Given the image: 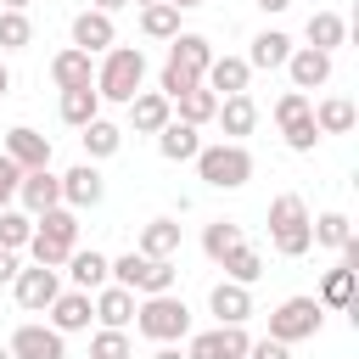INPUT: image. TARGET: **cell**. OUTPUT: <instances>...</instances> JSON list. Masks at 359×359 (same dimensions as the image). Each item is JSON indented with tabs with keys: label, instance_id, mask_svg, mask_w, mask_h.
<instances>
[{
	"label": "cell",
	"instance_id": "obj_50",
	"mask_svg": "<svg viewBox=\"0 0 359 359\" xmlns=\"http://www.w3.org/2000/svg\"><path fill=\"white\" fill-rule=\"evenodd\" d=\"M118 6H129V0H90V11H107V17H112Z\"/></svg>",
	"mask_w": 359,
	"mask_h": 359
},
{
	"label": "cell",
	"instance_id": "obj_8",
	"mask_svg": "<svg viewBox=\"0 0 359 359\" xmlns=\"http://www.w3.org/2000/svg\"><path fill=\"white\" fill-rule=\"evenodd\" d=\"M6 348H11V359H67V337L50 325H17Z\"/></svg>",
	"mask_w": 359,
	"mask_h": 359
},
{
	"label": "cell",
	"instance_id": "obj_39",
	"mask_svg": "<svg viewBox=\"0 0 359 359\" xmlns=\"http://www.w3.org/2000/svg\"><path fill=\"white\" fill-rule=\"evenodd\" d=\"M28 45H34L28 11H0V50H28Z\"/></svg>",
	"mask_w": 359,
	"mask_h": 359
},
{
	"label": "cell",
	"instance_id": "obj_1",
	"mask_svg": "<svg viewBox=\"0 0 359 359\" xmlns=\"http://www.w3.org/2000/svg\"><path fill=\"white\" fill-rule=\"evenodd\" d=\"M140 79H146V56H140V45H112V50L101 56V67H95V95L129 107V101L140 95Z\"/></svg>",
	"mask_w": 359,
	"mask_h": 359
},
{
	"label": "cell",
	"instance_id": "obj_37",
	"mask_svg": "<svg viewBox=\"0 0 359 359\" xmlns=\"http://www.w3.org/2000/svg\"><path fill=\"white\" fill-rule=\"evenodd\" d=\"M241 241H247V236H241V224H230V219H213V224L202 230V252H208L213 264H219L224 252H236Z\"/></svg>",
	"mask_w": 359,
	"mask_h": 359
},
{
	"label": "cell",
	"instance_id": "obj_42",
	"mask_svg": "<svg viewBox=\"0 0 359 359\" xmlns=\"http://www.w3.org/2000/svg\"><path fill=\"white\" fill-rule=\"evenodd\" d=\"M196 84H202L196 73H185V67H168V62H163V79H157V95H168V101H180V95H185V90H196Z\"/></svg>",
	"mask_w": 359,
	"mask_h": 359
},
{
	"label": "cell",
	"instance_id": "obj_55",
	"mask_svg": "<svg viewBox=\"0 0 359 359\" xmlns=\"http://www.w3.org/2000/svg\"><path fill=\"white\" fill-rule=\"evenodd\" d=\"M135 6H157V0H135Z\"/></svg>",
	"mask_w": 359,
	"mask_h": 359
},
{
	"label": "cell",
	"instance_id": "obj_49",
	"mask_svg": "<svg viewBox=\"0 0 359 359\" xmlns=\"http://www.w3.org/2000/svg\"><path fill=\"white\" fill-rule=\"evenodd\" d=\"M151 359H185V353H180L174 342H157V353H151Z\"/></svg>",
	"mask_w": 359,
	"mask_h": 359
},
{
	"label": "cell",
	"instance_id": "obj_16",
	"mask_svg": "<svg viewBox=\"0 0 359 359\" xmlns=\"http://www.w3.org/2000/svg\"><path fill=\"white\" fill-rule=\"evenodd\" d=\"M208 309L219 314V325H247V320H252V292L236 286V280H219V286L208 292Z\"/></svg>",
	"mask_w": 359,
	"mask_h": 359
},
{
	"label": "cell",
	"instance_id": "obj_11",
	"mask_svg": "<svg viewBox=\"0 0 359 359\" xmlns=\"http://www.w3.org/2000/svg\"><path fill=\"white\" fill-rule=\"evenodd\" d=\"M112 45H118V28H112L107 11H79V17H73V50H84V56H107Z\"/></svg>",
	"mask_w": 359,
	"mask_h": 359
},
{
	"label": "cell",
	"instance_id": "obj_38",
	"mask_svg": "<svg viewBox=\"0 0 359 359\" xmlns=\"http://www.w3.org/2000/svg\"><path fill=\"white\" fill-rule=\"evenodd\" d=\"M28 241H34V219L17 213V208H6V213H0V247H6V252H22Z\"/></svg>",
	"mask_w": 359,
	"mask_h": 359
},
{
	"label": "cell",
	"instance_id": "obj_14",
	"mask_svg": "<svg viewBox=\"0 0 359 359\" xmlns=\"http://www.w3.org/2000/svg\"><path fill=\"white\" fill-rule=\"evenodd\" d=\"M17 196H22V208H28V219H39V213H50V208H62V174H50V168H34V174H22V185H17Z\"/></svg>",
	"mask_w": 359,
	"mask_h": 359
},
{
	"label": "cell",
	"instance_id": "obj_52",
	"mask_svg": "<svg viewBox=\"0 0 359 359\" xmlns=\"http://www.w3.org/2000/svg\"><path fill=\"white\" fill-rule=\"evenodd\" d=\"M28 6H34V0H6V11H28Z\"/></svg>",
	"mask_w": 359,
	"mask_h": 359
},
{
	"label": "cell",
	"instance_id": "obj_45",
	"mask_svg": "<svg viewBox=\"0 0 359 359\" xmlns=\"http://www.w3.org/2000/svg\"><path fill=\"white\" fill-rule=\"evenodd\" d=\"M309 112V95L303 90H286L280 101H275V123H292V118H303Z\"/></svg>",
	"mask_w": 359,
	"mask_h": 359
},
{
	"label": "cell",
	"instance_id": "obj_6",
	"mask_svg": "<svg viewBox=\"0 0 359 359\" xmlns=\"http://www.w3.org/2000/svg\"><path fill=\"white\" fill-rule=\"evenodd\" d=\"M320 325H325V309L314 303V297H286L275 314H269V337L275 342H303V337H320Z\"/></svg>",
	"mask_w": 359,
	"mask_h": 359
},
{
	"label": "cell",
	"instance_id": "obj_29",
	"mask_svg": "<svg viewBox=\"0 0 359 359\" xmlns=\"http://www.w3.org/2000/svg\"><path fill=\"white\" fill-rule=\"evenodd\" d=\"M309 118H314L320 135H348L353 129V101L348 95H325L320 107H309Z\"/></svg>",
	"mask_w": 359,
	"mask_h": 359
},
{
	"label": "cell",
	"instance_id": "obj_27",
	"mask_svg": "<svg viewBox=\"0 0 359 359\" xmlns=\"http://www.w3.org/2000/svg\"><path fill=\"white\" fill-rule=\"evenodd\" d=\"M303 39H309V50H325V56H331V50L348 39V22H342L337 11H314V17L303 22Z\"/></svg>",
	"mask_w": 359,
	"mask_h": 359
},
{
	"label": "cell",
	"instance_id": "obj_48",
	"mask_svg": "<svg viewBox=\"0 0 359 359\" xmlns=\"http://www.w3.org/2000/svg\"><path fill=\"white\" fill-rule=\"evenodd\" d=\"M286 6H292V0H258V11H264V17H280Z\"/></svg>",
	"mask_w": 359,
	"mask_h": 359
},
{
	"label": "cell",
	"instance_id": "obj_18",
	"mask_svg": "<svg viewBox=\"0 0 359 359\" xmlns=\"http://www.w3.org/2000/svg\"><path fill=\"white\" fill-rule=\"evenodd\" d=\"M208 62H213L208 34H185V28H180V34L168 39V67H185V73H196V79H202V73H208Z\"/></svg>",
	"mask_w": 359,
	"mask_h": 359
},
{
	"label": "cell",
	"instance_id": "obj_40",
	"mask_svg": "<svg viewBox=\"0 0 359 359\" xmlns=\"http://www.w3.org/2000/svg\"><path fill=\"white\" fill-rule=\"evenodd\" d=\"M90 359H135V342L123 331H95L90 337Z\"/></svg>",
	"mask_w": 359,
	"mask_h": 359
},
{
	"label": "cell",
	"instance_id": "obj_54",
	"mask_svg": "<svg viewBox=\"0 0 359 359\" xmlns=\"http://www.w3.org/2000/svg\"><path fill=\"white\" fill-rule=\"evenodd\" d=\"M0 359H11V348H0Z\"/></svg>",
	"mask_w": 359,
	"mask_h": 359
},
{
	"label": "cell",
	"instance_id": "obj_10",
	"mask_svg": "<svg viewBox=\"0 0 359 359\" xmlns=\"http://www.w3.org/2000/svg\"><path fill=\"white\" fill-rule=\"evenodd\" d=\"M107 196V180H101V168L95 163H73L67 174H62V208H95Z\"/></svg>",
	"mask_w": 359,
	"mask_h": 359
},
{
	"label": "cell",
	"instance_id": "obj_4",
	"mask_svg": "<svg viewBox=\"0 0 359 359\" xmlns=\"http://www.w3.org/2000/svg\"><path fill=\"white\" fill-rule=\"evenodd\" d=\"M174 280H180L174 258H146V252H123V258H112V286H123V292H135V297L174 292Z\"/></svg>",
	"mask_w": 359,
	"mask_h": 359
},
{
	"label": "cell",
	"instance_id": "obj_35",
	"mask_svg": "<svg viewBox=\"0 0 359 359\" xmlns=\"http://www.w3.org/2000/svg\"><path fill=\"white\" fill-rule=\"evenodd\" d=\"M34 230L50 236V241H62V247H79V213H73V208H50V213H39Z\"/></svg>",
	"mask_w": 359,
	"mask_h": 359
},
{
	"label": "cell",
	"instance_id": "obj_53",
	"mask_svg": "<svg viewBox=\"0 0 359 359\" xmlns=\"http://www.w3.org/2000/svg\"><path fill=\"white\" fill-rule=\"evenodd\" d=\"M6 90H11V73H6V62H0V95H6Z\"/></svg>",
	"mask_w": 359,
	"mask_h": 359
},
{
	"label": "cell",
	"instance_id": "obj_47",
	"mask_svg": "<svg viewBox=\"0 0 359 359\" xmlns=\"http://www.w3.org/2000/svg\"><path fill=\"white\" fill-rule=\"evenodd\" d=\"M17 269H22V264H17V252H6V247H0V286H11V280H17Z\"/></svg>",
	"mask_w": 359,
	"mask_h": 359
},
{
	"label": "cell",
	"instance_id": "obj_25",
	"mask_svg": "<svg viewBox=\"0 0 359 359\" xmlns=\"http://www.w3.org/2000/svg\"><path fill=\"white\" fill-rule=\"evenodd\" d=\"M213 118H219L224 140H241V135H252V123H258V107H252V95H224Z\"/></svg>",
	"mask_w": 359,
	"mask_h": 359
},
{
	"label": "cell",
	"instance_id": "obj_28",
	"mask_svg": "<svg viewBox=\"0 0 359 359\" xmlns=\"http://www.w3.org/2000/svg\"><path fill=\"white\" fill-rule=\"evenodd\" d=\"M286 56H292V34H280V28H264L258 39H252V50H247V67H286Z\"/></svg>",
	"mask_w": 359,
	"mask_h": 359
},
{
	"label": "cell",
	"instance_id": "obj_5",
	"mask_svg": "<svg viewBox=\"0 0 359 359\" xmlns=\"http://www.w3.org/2000/svg\"><path fill=\"white\" fill-rule=\"evenodd\" d=\"M135 331L151 337V342H180V337L191 331V309H185V297H174V292L140 297V303H135Z\"/></svg>",
	"mask_w": 359,
	"mask_h": 359
},
{
	"label": "cell",
	"instance_id": "obj_3",
	"mask_svg": "<svg viewBox=\"0 0 359 359\" xmlns=\"http://www.w3.org/2000/svg\"><path fill=\"white\" fill-rule=\"evenodd\" d=\"M196 174L213 185V191H241L252 180V151L241 140H213L196 151Z\"/></svg>",
	"mask_w": 359,
	"mask_h": 359
},
{
	"label": "cell",
	"instance_id": "obj_13",
	"mask_svg": "<svg viewBox=\"0 0 359 359\" xmlns=\"http://www.w3.org/2000/svg\"><path fill=\"white\" fill-rule=\"evenodd\" d=\"M202 84L224 101V95H247V84H252V67H247V56H213L208 62V73H202Z\"/></svg>",
	"mask_w": 359,
	"mask_h": 359
},
{
	"label": "cell",
	"instance_id": "obj_46",
	"mask_svg": "<svg viewBox=\"0 0 359 359\" xmlns=\"http://www.w3.org/2000/svg\"><path fill=\"white\" fill-rule=\"evenodd\" d=\"M247 359H292V348H286V342H275V337H264V342H252V348H247Z\"/></svg>",
	"mask_w": 359,
	"mask_h": 359
},
{
	"label": "cell",
	"instance_id": "obj_51",
	"mask_svg": "<svg viewBox=\"0 0 359 359\" xmlns=\"http://www.w3.org/2000/svg\"><path fill=\"white\" fill-rule=\"evenodd\" d=\"M168 6H174V11H196L202 0H168Z\"/></svg>",
	"mask_w": 359,
	"mask_h": 359
},
{
	"label": "cell",
	"instance_id": "obj_23",
	"mask_svg": "<svg viewBox=\"0 0 359 359\" xmlns=\"http://www.w3.org/2000/svg\"><path fill=\"white\" fill-rule=\"evenodd\" d=\"M157 151H163L168 163H196V151H202V135H196L191 123L168 118V123L157 129Z\"/></svg>",
	"mask_w": 359,
	"mask_h": 359
},
{
	"label": "cell",
	"instance_id": "obj_12",
	"mask_svg": "<svg viewBox=\"0 0 359 359\" xmlns=\"http://www.w3.org/2000/svg\"><path fill=\"white\" fill-rule=\"evenodd\" d=\"M6 157H11L22 174H34V168H50V140H45L39 129L17 123V129H6Z\"/></svg>",
	"mask_w": 359,
	"mask_h": 359
},
{
	"label": "cell",
	"instance_id": "obj_20",
	"mask_svg": "<svg viewBox=\"0 0 359 359\" xmlns=\"http://www.w3.org/2000/svg\"><path fill=\"white\" fill-rule=\"evenodd\" d=\"M67 275H73V286L79 292H101L107 280H112V258L107 252H84V247H73V258H67Z\"/></svg>",
	"mask_w": 359,
	"mask_h": 359
},
{
	"label": "cell",
	"instance_id": "obj_44",
	"mask_svg": "<svg viewBox=\"0 0 359 359\" xmlns=\"http://www.w3.org/2000/svg\"><path fill=\"white\" fill-rule=\"evenodd\" d=\"M17 185H22V168H17V163H11L6 151H0V213L11 208V196H17Z\"/></svg>",
	"mask_w": 359,
	"mask_h": 359
},
{
	"label": "cell",
	"instance_id": "obj_32",
	"mask_svg": "<svg viewBox=\"0 0 359 359\" xmlns=\"http://www.w3.org/2000/svg\"><path fill=\"white\" fill-rule=\"evenodd\" d=\"M309 241H314V247H331V252H342V247L353 241V224H348V213H320V219H309Z\"/></svg>",
	"mask_w": 359,
	"mask_h": 359
},
{
	"label": "cell",
	"instance_id": "obj_36",
	"mask_svg": "<svg viewBox=\"0 0 359 359\" xmlns=\"http://www.w3.org/2000/svg\"><path fill=\"white\" fill-rule=\"evenodd\" d=\"M140 34H146V39H174V34H180V11H174L168 0L140 6Z\"/></svg>",
	"mask_w": 359,
	"mask_h": 359
},
{
	"label": "cell",
	"instance_id": "obj_15",
	"mask_svg": "<svg viewBox=\"0 0 359 359\" xmlns=\"http://www.w3.org/2000/svg\"><path fill=\"white\" fill-rule=\"evenodd\" d=\"M286 73H292V90H320L331 79V56L325 50H309V45H292Z\"/></svg>",
	"mask_w": 359,
	"mask_h": 359
},
{
	"label": "cell",
	"instance_id": "obj_31",
	"mask_svg": "<svg viewBox=\"0 0 359 359\" xmlns=\"http://www.w3.org/2000/svg\"><path fill=\"white\" fill-rule=\"evenodd\" d=\"M95 118H101V95H95V84H84V90H62V123L84 129V123H95Z\"/></svg>",
	"mask_w": 359,
	"mask_h": 359
},
{
	"label": "cell",
	"instance_id": "obj_43",
	"mask_svg": "<svg viewBox=\"0 0 359 359\" xmlns=\"http://www.w3.org/2000/svg\"><path fill=\"white\" fill-rule=\"evenodd\" d=\"M280 135H286V146L292 151H314V140H320V129H314V118L303 112V118H292V123H280Z\"/></svg>",
	"mask_w": 359,
	"mask_h": 359
},
{
	"label": "cell",
	"instance_id": "obj_9",
	"mask_svg": "<svg viewBox=\"0 0 359 359\" xmlns=\"http://www.w3.org/2000/svg\"><path fill=\"white\" fill-rule=\"evenodd\" d=\"M247 348H252V337H247L241 325H219V331L191 337L185 359H247Z\"/></svg>",
	"mask_w": 359,
	"mask_h": 359
},
{
	"label": "cell",
	"instance_id": "obj_33",
	"mask_svg": "<svg viewBox=\"0 0 359 359\" xmlns=\"http://www.w3.org/2000/svg\"><path fill=\"white\" fill-rule=\"evenodd\" d=\"M180 123H191V129H202V123H213V112H219V95L208 90V84H196V90H185L180 101Z\"/></svg>",
	"mask_w": 359,
	"mask_h": 359
},
{
	"label": "cell",
	"instance_id": "obj_24",
	"mask_svg": "<svg viewBox=\"0 0 359 359\" xmlns=\"http://www.w3.org/2000/svg\"><path fill=\"white\" fill-rule=\"evenodd\" d=\"M353 280H359V264H337V269H325V280H320V309H348L353 314Z\"/></svg>",
	"mask_w": 359,
	"mask_h": 359
},
{
	"label": "cell",
	"instance_id": "obj_17",
	"mask_svg": "<svg viewBox=\"0 0 359 359\" xmlns=\"http://www.w3.org/2000/svg\"><path fill=\"white\" fill-rule=\"evenodd\" d=\"M50 331H62V337H73V331H90V320H95V309H90V292H62L50 309Z\"/></svg>",
	"mask_w": 359,
	"mask_h": 359
},
{
	"label": "cell",
	"instance_id": "obj_26",
	"mask_svg": "<svg viewBox=\"0 0 359 359\" xmlns=\"http://www.w3.org/2000/svg\"><path fill=\"white\" fill-rule=\"evenodd\" d=\"M135 252H146V258H174V252H180V224H174V219H146Z\"/></svg>",
	"mask_w": 359,
	"mask_h": 359
},
{
	"label": "cell",
	"instance_id": "obj_30",
	"mask_svg": "<svg viewBox=\"0 0 359 359\" xmlns=\"http://www.w3.org/2000/svg\"><path fill=\"white\" fill-rule=\"evenodd\" d=\"M79 140H84V163H101V157H112V151L123 146V129L107 123V118H95V123L79 129Z\"/></svg>",
	"mask_w": 359,
	"mask_h": 359
},
{
	"label": "cell",
	"instance_id": "obj_7",
	"mask_svg": "<svg viewBox=\"0 0 359 359\" xmlns=\"http://www.w3.org/2000/svg\"><path fill=\"white\" fill-rule=\"evenodd\" d=\"M11 292H17V309H28V314H45L56 297H62V269H17V280H11Z\"/></svg>",
	"mask_w": 359,
	"mask_h": 359
},
{
	"label": "cell",
	"instance_id": "obj_41",
	"mask_svg": "<svg viewBox=\"0 0 359 359\" xmlns=\"http://www.w3.org/2000/svg\"><path fill=\"white\" fill-rule=\"evenodd\" d=\"M28 252H34V264H39V269H62V264L73 258V247H62V241H50V236H39V230H34Z\"/></svg>",
	"mask_w": 359,
	"mask_h": 359
},
{
	"label": "cell",
	"instance_id": "obj_21",
	"mask_svg": "<svg viewBox=\"0 0 359 359\" xmlns=\"http://www.w3.org/2000/svg\"><path fill=\"white\" fill-rule=\"evenodd\" d=\"M90 309H95L101 331H123V325L135 320V292H123V286H101V292L90 297Z\"/></svg>",
	"mask_w": 359,
	"mask_h": 359
},
{
	"label": "cell",
	"instance_id": "obj_34",
	"mask_svg": "<svg viewBox=\"0 0 359 359\" xmlns=\"http://www.w3.org/2000/svg\"><path fill=\"white\" fill-rule=\"evenodd\" d=\"M219 269H224V280H236V286H252L258 275H264V258H258V247H236V252H224L219 258Z\"/></svg>",
	"mask_w": 359,
	"mask_h": 359
},
{
	"label": "cell",
	"instance_id": "obj_19",
	"mask_svg": "<svg viewBox=\"0 0 359 359\" xmlns=\"http://www.w3.org/2000/svg\"><path fill=\"white\" fill-rule=\"evenodd\" d=\"M168 118H174V101L157 95V90H140V95L129 101V129H135V135H157Z\"/></svg>",
	"mask_w": 359,
	"mask_h": 359
},
{
	"label": "cell",
	"instance_id": "obj_22",
	"mask_svg": "<svg viewBox=\"0 0 359 359\" xmlns=\"http://www.w3.org/2000/svg\"><path fill=\"white\" fill-rule=\"evenodd\" d=\"M50 79H56V90H84V84H95V62L67 45V50L50 56Z\"/></svg>",
	"mask_w": 359,
	"mask_h": 359
},
{
	"label": "cell",
	"instance_id": "obj_2",
	"mask_svg": "<svg viewBox=\"0 0 359 359\" xmlns=\"http://www.w3.org/2000/svg\"><path fill=\"white\" fill-rule=\"evenodd\" d=\"M309 202L297 196V191H280L275 202H269V247L280 252V258H303L314 241H309Z\"/></svg>",
	"mask_w": 359,
	"mask_h": 359
}]
</instances>
